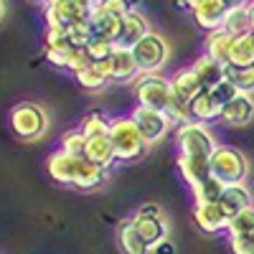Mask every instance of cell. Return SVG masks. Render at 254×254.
I'll use <instances>...</instances> for the list:
<instances>
[{
  "mask_svg": "<svg viewBox=\"0 0 254 254\" xmlns=\"http://www.w3.org/2000/svg\"><path fill=\"white\" fill-rule=\"evenodd\" d=\"M110 140H112V147H115L117 163H135V160H142L145 153H147V142L140 135L137 125L132 122V117H117V120H112Z\"/></svg>",
  "mask_w": 254,
  "mask_h": 254,
  "instance_id": "1",
  "label": "cell"
},
{
  "mask_svg": "<svg viewBox=\"0 0 254 254\" xmlns=\"http://www.w3.org/2000/svg\"><path fill=\"white\" fill-rule=\"evenodd\" d=\"M211 165V176L224 186H234V183H244L249 176V160L242 150L231 145H219L214 155L208 158Z\"/></svg>",
  "mask_w": 254,
  "mask_h": 254,
  "instance_id": "2",
  "label": "cell"
},
{
  "mask_svg": "<svg viewBox=\"0 0 254 254\" xmlns=\"http://www.w3.org/2000/svg\"><path fill=\"white\" fill-rule=\"evenodd\" d=\"M176 142H178V155H188V158H211L219 147L214 132L206 125L193 120L176 127Z\"/></svg>",
  "mask_w": 254,
  "mask_h": 254,
  "instance_id": "3",
  "label": "cell"
},
{
  "mask_svg": "<svg viewBox=\"0 0 254 254\" xmlns=\"http://www.w3.org/2000/svg\"><path fill=\"white\" fill-rule=\"evenodd\" d=\"M46 127H49L46 112L33 102H20L10 110V130L18 140H26V142L38 140L46 132Z\"/></svg>",
  "mask_w": 254,
  "mask_h": 254,
  "instance_id": "4",
  "label": "cell"
},
{
  "mask_svg": "<svg viewBox=\"0 0 254 254\" xmlns=\"http://www.w3.org/2000/svg\"><path fill=\"white\" fill-rule=\"evenodd\" d=\"M132 54L140 66V74H158L168 61V41L160 33L150 31L132 46Z\"/></svg>",
  "mask_w": 254,
  "mask_h": 254,
  "instance_id": "5",
  "label": "cell"
},
{
  "mask_svg": "<svg viewBox=\"0 0 254 254\" xmlns=\"http://www.w3.org/2000/svg\"><path fill=\"white\" fill-rule=\"evenodd\" d=\"M171 79H165L160 74H140L135 81V99L142 107L153 110H165L168 99H171Z\"/></svg>",
  "mask_w": 254,
  "mask_h": 254,
  "instance_id": "6",
  "label": "cell"
},
{
  "mask_svg": "<svg viewBox=\"0 0 254 254\" xmlns=\"http://www.w3.org/2000/svg\"><path fill=\"white\" fill-rule=\"evenodd\" d=\"M130 117L137 125V130H140V135L145 137L147 145L160 142L163 137H168V132H171V127H173L171 120L165 117V112L153 110V107H142V104H137Z\"/></svg>",
  "mask_w": 254,
  "mask_h": 254,
  "instance_id": "7",
  "label": "cell"
},
{
  "mask_svg": "<svg viewBox=\"0 0 254 254\" xmlns=\"http://www.w3.org/2000/svg\"><path fill=\"white\" fill-rule=\"evenodd\" d=\"M92 10H84L79 8L74 0H61V3H51L44 10L46 18V28H69L79 20H89Z\"/></svg>",
  "mask_w": 254,
  "mask_h": 254,
  "instance_id": "8",
  "label": "cell"
},
{
  "mask_svg": "<svg viewBox=\"0 0 254 254\" xmlns=\"http://www.w3.org/2000/svg\"><path fill=\"white\" fill-rule=\"evenodd\" d=\"M193 221L206 234H219L229 229V216L221 203H196L193 206Z\"/></svg>",
  "mask_w": 254,
  "mask_h": 254,
  "instance_id": "9",
  "label": "cell"
},
{
  "mask_svg": "<svg viewBox=\"0 0 254 254\" xmlns=\"http://www.w3.org/2000/svg\"><path fill=\"white\" fill-rule=\"evenodd\" d=\"M188 107H190V117H193V122H214V120H221V110H224V104L214 97V92L211 89H203L198 92L193 99L188 102Z\"/></svg>",
  "mask_w": 254,
  "mask_h": 254,
  "instance_id": "10",
  "label": "cell"
},
{
  "mask_svg": "<svg viewBox=\"0 0 254 254\" xmlns=\"http://www.w3.org/2000/svg\"><path fill=\"white\" fill-rule=\"evenodd\" d=\"M252 117H254V97H249V94L234 97L221 110V122L226 127H244L252 122Z\"/></svg>",
  "mask_w": 254,
  "mask_h": 254,
  "instance_id": "11",
  "label": "cell"
},
{
  "mask_svg": "<svg viewBox=\"0 0 254 254\" xmlns=\"http://www.w3.org/2000/svg\"><path fill=\"white\" fill-rule=\"evenodd\" d=\"M150 33V23H147V18L140 8H132L122 18V31H120V46H135L142 36Z\"/></svg>",
  "mask_w": 254,
  "mask_h": 254,
  "instance_id": "12",
  "label": "cell"
},
{
  "mask_svg": "<svg viewBox=\"0 0 254 254\" xmlns=\"http://www.w3.org/2000/svg\"><path fill=\"white\" fill-rule=\"evenodd\" d=\"M226 13H229V8L221 3V0H203V3L193 10V20H196V26H201L206 33H211V31L221 28Z\"/></svg>",
  "mask_w": 254,
  "mask_h": 254,
  "instance_id": "13",
  "label": "cell"
},
{
  "mask_svg": "<svg viewBox=\"0 0 254 254\" xmlns=\"http://www.w3.org/2000/svg\"><path fill=\"white\" fill-rule=\"evenodd\" d=\"M219 203H221V208L226 211V216L231 219V216L242 214L244 208L254 206V198H252V190H249L244 183H234V186H226V188H224Z\"/></svg>",
  "mask_w": 254,
  "mask_h": 254,
  "instance_id": "14",
  "label": "cell"
},
{
  "mask_svg": "<svg viewBox=\"0 0 254 254\" xmlns=\"http://www.w3.org/2000/svg\"><path fill=\"white\" fill-rule=\"evenodd\" d=\"M76 160L79 158H71L64 150H56L49 155L46 160V171L51 176L54 183H61V186H71L74 183V171H76Z\"/></svg>",
  "mask_w": 254,
  "mask_h": 254,
  "instance_id": "15",
  "label": "cell"
},
{
  "mask_svg": "<svg viewBox=\"0 0 254 254\" xmlns=\"http://www.w3.org/2000/svg\"><path fill=\"white\" fill-rule=\"evenodd\" d=\"M104 176H107V171H104L102 165H97V163H92L87 158H79L71 186L79 188V190H92V188H99L104 183Z\"/></svg>",
  "mask_w": 254,
  "mask_h": 254,
  "instance_id": "16",
  "label": "cell"
},
{
  "mask_svg": "<svg viewBox=\"0 0 254 254\" xmlns=\"http://www.w3.org/2000/svg\"><path fill=\"white\" fill-rule=\"evenodd\" d=\"M135 229H137V234L145 239L147 247H155L160 244L163 239H168V226H165V219L163 216H142V214H135L132 219Z\"/></svg>",
  "mask_w": 254,
  "mask_h": 254,
  "instance_id": "17",
  "label": "cell"
},
{
  "mask_svg": "<svg viewBox=\"0 0 254 254\" xmlns=\"http://www.w3.org/2000/svg\"><path fill=\"white\" fill-rule=\"evenodd\" d=\"M171 92H173L176 97H181L183 102H190L198 92H203V84L198 81V76H196L193 69L183 66V69H178V71L171 76Z\"/></svg>",
  "mask_w": 254,
  "mask_h": 254,
  "instance_id": "18",
  "label": "cell"
},
{
  "mask_svg": "<svg viewBox=\"0 0 254 254\" xmlns=\"http://www.w3.org/2000/svg\"><path fill=\"white\" fill-rule=\"evenodd\" d=\"M112 71H115V81H130V79H137L140 76V66L135 61V54L130 46H120L115 49L112 54Z\"/></svg>",
  "mask_w": 254,
  "mask_h": 254,
  "instance_id": "19",
  "label": "cell"
},
{
  "mask_svg": "<svg viewBox=\"0 0 254 254\" xmlns=\"http://www.w3.org/2000/svg\"><path fill=\"white\" fill-rule=\"evenodd\" d=\"M89 26H92V36H94V38H102V41H112V44H120L122 18H115V15H107V13L92 10V15H89Z\"/></svg>",
  "mask_w": 254,
  "mask_h": 254,
  "instance_id": "20",
  "label": "cell"
},
{
  "mask_svg": "<svg viewBox=\"0 0 254 254\" xmlns=\"http://www.w3.org/2000/svg\"><path fill=\"white\" fill-rule=\"evenodd\" d=\"M190 69L196 71V76H198V81L203 84V89H214L219 81H224V64H219V61H214L211 56H206V54H201L193 64H190Z\"/></svg>",
  "mask_w": 254,
  "mask_h": 254,
  "instance_id": "21",
  "label": "cell"
},
{
  "mask_svg": "<svg viewBox=\"0 0 254 254\" xmlns=\"http://www.w3.org/2000/svg\"><path fill=\"white\" fill-rule=\"evenodd\" d=\"M178 171L183 176V181L193 188L201 181L211 178V165L208 158H188V155H178Z\"/></svg>",
  "mask_w": 254,
  "mask_h": 254,
  "instance_id": "22",
  "label": "cell"
},
{
  "mask_svg": "<svg viewBox=\"0 0 254 254\" xmlns=\"http://www.w3.org/2000/svg\"><path fill=\"white\" fill-rule=\"evenodd\" d=\"M231 44H234V38H231L226 31H221V28H219V31H211V33H206V38H203V54L226 66V64H229Z\"/></svg>",
  "mask_w": 254,
  "mask_h": 254,
  "instance_id": "23",
  "label": "cell"
},
{
  "mask_svg": "<svg viewBox=\"0 0 254 254\" xmlns=\"http://www.w3.org/2000/svg\"><path fill=\"white\" fill-rule=\"evenodd\" d=\"M221 31H226L231 38H242V36H249L254 33L252 28V15H249V5L244 8H231L224 18V23H221Z\"/></svg>",
  "mask_w": 254,
  "mask_h": 254,
  "instance_id": "24",
  "label": "cell"
},
{
  "mask_svg": "<svg viewBox=\"0 0 254 254\" xmlns=\"http://www.w3.org/2000/svg\"><path fill=\"white\" fill-rule=\"evenodd\" d=\"M117 244L125 254H147L150 247L145 244V239L137 234V229L132 221H122L117 229Z\"/></svg>",
  "mask_w": 254,
  "mask_h": 254,
  "instance_id": "25",
  "label": "cell"
},
{
  "mask_svg": "<svg viewBox=\"0 0 254 254\" xmlns=\"http://www.w3.org/2000/svg\"><path fill=\"white\" fill-rule=\"evenodd\" d=\"M84 158L97 163V165H102L104 171L117 163V155H115V147H112L110 137H94V140H89L87 142V155H84Z\"/></svg>",
  "mask_w": 254,
  "mask_h": 254,
  "instance_id": "26",
  "label": "cell"
},
{
  "mask_svg": "<svg viewBox=\"0 0 254 254\" xmlns=\"http://www.w3.org/2000/svg\"><path fill=\"white\" fill-rule=\"evenodd\" d=\"M229 66H254V33L234 38L229 51Z\"/></svg>",
  "mask_w": 254,
  "mask_h": 254,
  "instance_id": "27",
  "label": "cell"
},
{
  "mask_svg": "<svg viewBox=\"0 0 254 254\" xmlns=\"http://www.w3.org/2000/svg\"><path fill=\"white\" fill-rule=\"evenodd\" d=\"M79 130L87 140H94V137H110V130H112V120H107L102 112H89L84 115V120L79 122Z\"/></svg>",
  "mask_w": 254,
  "mask_h": 254,
  "instance_id": "28",
  "label": "cell"
},
{
  "mask_svg": "<svg viewBox=\"0 0 254 254\" xmlns=\"http://www.w3.org/2000/svg\"><path fill=\"white\" fill-rule=\"evenodd\" d=\"M224 79H229L237 87L239 94H254V66H229L224 69Z\"/></svg>",
  "mask_w": 254,
  "mask_h": 254,
  "instance_id": "29",
  "label": "cell"
},
{
  "mask_svg": "<svg viewBox=\"0 0 254 254\" xmlns=\"http://www.w3.org/2000/svg\"><path fill=\"white\" fill-rule=\"evenodd\" d=\"M74 79H76L79 87H81V89H87V92H99V89H104V87L110 84V79L99 71L97 64H89L87 69L76 71V74H74Z\"/></svg>",
  "mask_w": 254,
  "mask_h": 254,
  "instance_id": "30",
  "label": "cell"
},
{
  "mask_svg": "<svg viewBox=\"0 0 254 254\" xmlns=\"http://www.w3.org/2000/svg\"><path fill=\"white\" fill-rule=\"evenodd\" d=\"M224 188H226L224 183H219L214 176H211V178L201 181L198 186H193L190 190H193V201H196V203H219Z\"/></svg>",
  "mask_w": 254,
  "mask_h": 254,
  "instance_id": "31",
  "label": "cell"
},
{
  "mask_svg": "<svg viewBox=\"0 0 254 254\" xmlns=\"http://www.w3.org/2000/svg\"><path fill=\"white\" fill-rule=\"evenodd\" d=\"M87 137L81 135V130H66L61 135V140H59V150H64L66 155H71V158H84L87 155Z\"/></svg>",
  "mask_w": 254,
  "mask_h": 254,
  "instance_id": "32",
  "label": "cell"
},
{
  "mask_svg": "<svg viewBox=\"0 0 254 254\" xmlns=\"http://www.w3.org/2000/svg\"><path fill=\"white\" fill-rule=\"evenodd\" d=\"M252 231H254V206L244 208L242 214L229 219V229H226L229 239L231 237H252Z\"/></svg>",
  "mask_w": 254,
  "mask_h": 254,
  "instance_id": "33",
  "label": "cell"
},
{
  "mask_svg": "<svg viewBox=\"0 0 254 254\" xmlns=\"http://www.w3.org/2000/svg\"><path fill=\"white\" fill-rule=\"evenodd\" d=\"M165 117L171 120V125H176V127H181V125H186V122H190L193 117H190V107H188V102H183L181 97H176V94H171V99H168V104H165Z\"/></svg>",
  "mask_w": 254,
  "mask_h": 254,
  "instance_id": "34",
  "label": "cell"
},
{
  "mask_svg": "<svg viewBox=\"0 0 254 254\" xmlns=\"http://www.w3.org/2000/svg\"><path fill=\"white\" fill-rule=\"evenodd\" d=\"M71 49L66 28H46L44 33V51H66Z\"/></svg>",
  "mask_w": 254,
  "mask_h": 254,
  "instance_id": "35",
  "label": "cell"
},
{
  "mask_svg": "<svg viewBox=\"0 0 254 254\" xmlns=\"http://www.w3.org/2000/svg\"><path fill=\"white\" fill-rule=\"evenodd\" d=\"M117 44H112V41H102V38H92L89 46H87V54L92 59V64H102V61H110L112 54H115Z\"/></svg>",
  "mask_w": 254,
  "mask_h": 254,
  "instance_id": "36",
  "label": "cell"
},
{
  "mask_svg": "<svg viewBox=\"0 0 254 254\" xmlns=\"http://www.w3.org/2000/svg\"><path fill=\"white\" fill-rule=\"evenodd\" d=\"M132 8H135V5H132V0H99L94 10L107 13V15H115V18H125Z\"/></svg>",
  "mask_w": 254,
  "mask_h": 254,
  "instance_id": "37",
  "label": "cell"
},
{
  "mask_svg": "<svg viewBox=\"0 0 254 254\" xmlns=\"http://www.w3.org/2000/svg\"><path fill=\"white\" fill-rule=\"evenodd\" d=\"M89 64H92V59H89L87 49H71V51H69V66H66V69H69L71 74L87 69Z\"/></svg>",
  "mask_w": 254,
  "mask_h": 254,
  "instance_id": "38",
  "label": "cell"
},
{
  "mask_svg": "<svg viewBox=\"0 0 254 254\" xmlns=\"http://www.w3.org/2000/svg\"><path fill=\"white\" fill-rule=\"evenodd\" d=\"M211 92H214V97L221 102V104H229L231 99H234V97H239V92H237V87H234V84H231L229 79H224V81H219L216 84V87L214 89H211Z\"/></svg>",
  "mask_w": 254,
  "mask_h": 254,
  "instance_id": "39",
  "label": "cell"
},
{
  "mask_svg": "<svg viewBox=\"0 0 254 254\" xmlns=\"http://www.w3.org/2000/svg\"><path fill=\"white\" fill-rule=\"evenodd\" d=\"M234 254H254V239L252 237H231L229 239Z\"/></svg>",
  "mask_w": 254,
  "mask_h": 254,
  "instance_id": "40",
  "label": "cell"
},
{
  "mask_svg": "<svg viewBox=\"0 0 254 254\" xmlns=\"http://www.w3.org/2000/svg\"><path fill=\"white\" fill-rule=\"evenodd\" d=\"M69 51H71V49H66V51H44V54H46V61L51 64V66L66 69V66H69Z\"/></svg>",
  "mask_w": 254,
  "mask_h": 254,
  "instance_id": "41",
  "label": "cell"
},
{
  "mask_svg": "<svg viewBox=\"0 0 254 254\" xmlns=\"http://www.w3.org/2000/svg\"><path fill=\"white\" fill-rule=\"evenodd\" d=\"M137 214H142V216H163V211H160L158 203H142L137 208Z\"/></svg>",
  "mask_w": 254,
  "mask_h": 254,
  "instance_id": "42",
  "label": "cell"
},
{
  "mask_svg": "<svg viewBox=\"0 0 254 254\" xmlns=\"http://www.w3.org/2000/svg\"><path fill=\"white\" fill-rule=\"evenodd\" d=\"M153 254H176V247L168 242V239H163L160 244H155L153 247Z\"/></svg>",
  "mask_w": 254,
  "mask_h": 254,
  "instance_id": "43",
  "label": "cell"
},
{
  "mask_svg": "<svg viewBox=\"0 0 254 254\" xmlns=\"http://www.w3.org/2000/svg\"><path fill=\"white\" fill-rule=\"evenodd\" d=\"M201 3H203V0H178V5H181V8H186V10H190V13H193Z\"/></svg>",
  "mask_w": 254,
  "mask_h": 254,
  "instance_id": "44",
  "label": "cell"
},
{
  "mask_svg": "<svg viewBox=\"0 0 254 254\" xmlns=\"http://www.w3.org/2000/svg\"><path fill=\"white\" fill-rule=\"evenodd\" d=\"M221 3L231 10V8H244V5H249L252 3V0H221Z\"/></svg>",
  "mask_w": 254,
  "mask_h": 254,
  "instance_id": "45",
  "label": "cell"
},
{
  "mask_svg": "<svg viewBox=\"0 0 254 254\" xmlns=\"http://www.w3.org/2000/svg\"><path fill=\"white\" fill-rule=\"evenodd\" d=\"M74 3H76L79 8H84V10H94L99 0H74Z\"/></svg>",
  "mask_w": 254,
  "mask_h": 254,
  "instance_id": "46",
  "label": "cell"
},
{
  "mask_svg": "<svg viewBox=\"0 0 254 254\" xmlns=\"http://www.w3.org/2000/svg\"><path fill=\"white\" fill-rule=\"evenodd\" d=\"M249 15H252V28H254V0L249 3Z\"/></svg>",
  "mask_w": 254,
  "mask_h": 254,
  "instance_id": "47",
  "label": "cell"
},
{
  "mask_svg": "<svg viewBox=\"0 0 254 254\" xmlns=\"http://www.w3.org/2000/svg\"><path fill=\"white\" fill-rule=\"evenodd\" d=\"M3 13H5V5H3V0H0V18H3Z\"/></svg>",
  "mask_w": 254,
  "mask_h": 254,
  "instance_id": "48",
  "label": "cell"
},
{
  "mask_svg": "<svg viewBox=\"0 0 254 254\" xmlns=\"http://www.w3.org/2000/svg\"><path fill=\"white\" fill-rule=\"evenodd\" d=\"M51 3H61V0H46V5H51Z\"/></svg>",
  "mask_w": 254,
  "mask_h": 254,
  "instance_id": "49",
  "label": "cell"
},
{
  "mask_svg": "<svg viewBox=\"0 0 254 254\" xmlns=\"http://www.w3.org/2000/svg\"><path fill=\"white\" fill-rule=\"evenodd\" d=\"M38 3H46V0H38Z\"/></svg>",
  "mask_w": 254,
  "mask_h": 254,
  "instance_id": "50",
  "label": "cell"
},
{
  "mask_svg": "<svg viewBox=\"0 0 254 254\" xmlns=\"http://www.w3.org/2000/svg\"><path fill=\"white\" fill-rule=\"evenodd\" d=\"M252 239H254V231H252Z\"/></svg>",
  "mask_w": 254,
  "mask_h": 254,
  "instance_id": "51",
  "label": "cell"
}]
</instances>
